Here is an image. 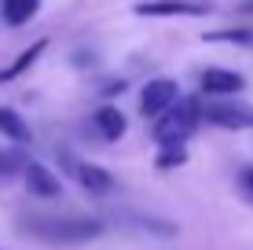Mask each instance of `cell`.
Listing matches in <instances>:
<instances>
[{
	"label": "cell",
	"mask_w": 253,
	"mask_h": 250,
	"mask_svg": "<svg viewBox=\"0 0 253 250\" xmlns=\"http://www.w3.org/2000/svg\"><path fill=\"white\" fill-rule=\"evenodd\" d=\"M22 228L33 239H44L51 247H77L103 236V225L95 217H22Z\"/></svg>",
	"instance_id": "obj_1"
},
{
	"label": "cell",
	"mask_w": 253,
	"mask_h": 250,
	"mask_svg": "<svg viewBox=\"0 0 253 250\" xmlns=\"http://www.w3.org/2000/svg\"><path fill=\"white\" fill-rule=\"evenodd\" d=\"M198 122H202V103L195 96H184V100L172 103L169 110L158 114V122H154V140H158V148L172 151V148H180L184 140L195 136Z\"/></svg>",
	"instance_id": "obj_2"
},
{
	"label": "cell",
	"mask_w": 253,
	"mask_h": 250,
	"mask_svg": "<svg viewBox=\"0 0 253 250\" xmlns=\"http://www.w3.org/2000/svg\"><path fill=\"white\" fill-rule=\"evenodd\" d=\"M180 100V92H176V81H169V77H154L151 85H143V92H139V114H147V118H158L162 110H169L172 103Z\"/></svg>",
	"instance_id": "obj_3"
},
{
	"label": "cell",
	"mask_w": 253,
	"mask_h": 250,
	"mask_svg": "<svg viewBox=\"0 0 253 250\" xmlns=\"http://www.w3.org/2000/svg\"><path fill=\"white\" fill-rule=\"evenodd\" d=\"M136 15L143 19H176V15H206V4H195V0H139L136 4Z\"/></svg>",
	"instance_id": "obj_4"
},
{
	"label": "cell",
	"mask_w": 253,
	"mask_h": 250,
	"mask_svg": "<svg viewBox=\"0 0 253 250\" xmlns=\"http://www.w3.org/2000/svg\"><path fill=\"white\" fill-rule=\"evenodd\" d=\"M202 118H209L220 129H250L253 125V107H239V103H209L202 107Z\"/></svg>",
	"instance_id": "obj_5"
},
{
	"label": "cell",
	"mask_w": 253,
	"mask_h": 250,
	"mask_svg": "<svg viewBox=\"0 0 253 250\" xmlns=\"http://www.w3.org/2000/svg\"><path fill=\"white\" fill-rule=\"evenodd\" d=\"M202 89L209 96H231V92L246 89V77L235 70H224V66H209V70H202Z\"/></svg>",
	"instance_id": "obj_6"
},
{
	"label": "cell",
	"mask_w": 253,
	"mask_h": 250,
	"mask_svg": "<svg viewBox=\"0 0 253 250\" xmlns=\"http://www.w3.org/2000/svg\"><path fill=\"white\" fill-rule=\"evenodd\" d=\"M22 173H26V188H30L33 195H41V199H55V195L63 192L59 177L51 173L48 166H41V162H30V166H26Z\"/></svg>",
	"instance_id": "obj_7"
},
{
	"label": "cell",
	"mask_w": 253,
	"mask_h": 250,
	"mask_svg": "<svg viewBox=\"0 0 253 250\" xmlns=\"http://www.w3.org/2000/svg\"><path fill=\"white\" fill-rule=\"evenodd\" d=\"M66 162L74 166V173H77V180H81L88 192H95V195H103V192H110L114 188V180H110V173L107 169H99V166H88V162H74L66 154Z\"/></svg>",
	"instance_id": "obj_8"
},
{
	"label": "cell",
	"mask_w": 253,
	"mask_h": 250,
	"mask_svg": "<svg viewBox=\"0 0 253 250\" xmlns=\"http://www.w3.org/2000/svg\"><path fill=\"white\" fill-rule=\"evenodd\" d=\"M44 48H48V41H33L30 48H22V51H19V59H15L11 66H4V70H0V85H4V81H15L19 74H26L41 55H44Z\"/></svg>",
	"instance_id": "obj_9"
},
{
	"label": "cell",
	"mask_w": 253,
	"mask_h": 250,
	"mask_svg": "<svg viewBox=\"0 0 253 250\" xmlns=\"http://www.w3.org/2000/svg\"><path fill=\"white\" fill-rule=\"evenodd\" d=\"M95 129L103 133V140H121L125 136V114L118 107H99L95 110Z\"/></svg>",
	"instance_id": "obj_10"
},
{
	"label": "cell",
	"mask_w": 253,
	"mask_h": 250,
	"mask_svg": "<svg viewBox=\"0 0 253 250\" xmlns=\"http://www.w3.org/2000/svg\"><path fill=\"white\" fill-rule=\"evenodd\" d=\"M37 7H41V0H4V4H0V15H4L7 26H22V22H30L33 15H37Z\"/></svg>",
	"instance_id": "obj_11"
},
{
	"label": "cell",
	"mask_w": 253,
	"mask_h": 250,
	"mask_svg": "<svg viewBox=\"0 0 253 250\" xmlns=\"http://www.w3.org/2000/svg\"><path fill=\"white\" fill-rule=\"evenodd\" d=\"M0 133H4L7 140H15V144H30V125H26L11 107H0Z\"/></svg>",
	"instance_id": "obj_12"
},
{
	"label": "cell",
	"mask_w": 253,
	"mask_h": 250,
	"mask_svg": "<svg viewBox=\"0 0 253 250\" xmlns=\"http://www.w3.org/2000/svg\"><path fill=\"white\" fill-rule=\"evenodd\" d=\"M206 41H239V45H250L253 33L250 30H224V33H206Z\"/></svg>",
	"instance_id": "obj_13"
},
{
	"label": "cell",
	"mask_w": 253,
	"mask_h": 250,
	"mask_svg": "<svg viewBox=\"0 0 253 250\" xmlns=\"http://www.w3.org/2000/svg\"><path fill=\"white\" fill-rule=\"evenodd\" d=\"M187 162V154H184V148H172V151H162L158 154V166L162 169H172V166H184Z\"/></svg>",
	"instance_id": "obj_14"
},
{
	"label": "cell",
	"mask_w": 253,
	"mask_h": 250,
	"mask_svg": "<svg viewBox=\"0 0 253 250\" xmlns=\"http://www.w3.org/2000/svg\"><path fill=\"white\" fill-rule=\"evenodd\" d=\"M239 184H242V192H246V199L253 202V166L239 169Z\"/></svg>",
	"instance_id": "obj_15"
},
{
	"label": "cell",
	"mask_w": 253,
	"mask_h": 250,
	"mask_svg": "<svg viewBox=\"0 0 253 250\" xmlns=\"http://www.w3.org/2000/svg\"><path fill=\"white\" fill-rule=\"evenodd\" d=\"M19 166H22L19 154H0V177H7L11 169H19Z\"/></svg>",
	"instance_id": "obj_16"
},
{
	"label": "cell",
	"mask_w": 253,
	"mask_h": 250,
	"mask_svg": "<svg viewBox=\"0 0 253 250\" xmlns=\"http://www.w3.org/2000/svg\"><path fill=\"white\" fill-rule=\"evenodd\" d=\"M0 250H4V247H0Z\"/></svg>",
	"instance_id": "obj_17"
}]
</instances>
